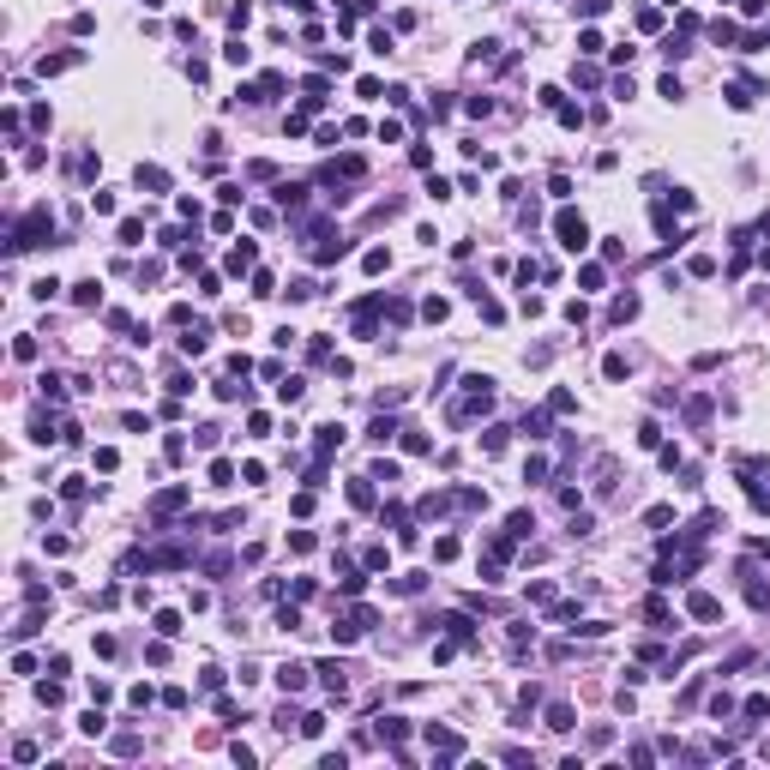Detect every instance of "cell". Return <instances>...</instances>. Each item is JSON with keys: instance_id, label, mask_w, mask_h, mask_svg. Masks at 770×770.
<instances>
[{"instance_id": "2e32d148", "label": "cell", "mask_w": 770, "mask_h": 770, "mask_svg": "<svg viewBox=\"0 0 770 770\" xmlns=\"http://www.w3.org/2000/svg\"><path fill=\"white\" fill-rule=\"evenodd\" d=\"M602 373H608V379H626V373H632V362H626V355H608Z\"/></svg>"}, {"instance_id": "9c48e42d", "label": "cell", "mask_w": 770, "mask_h": 770, "mask_svg": "<svg viewBox=\"0 0 770 770\" xmlns=\"http://www.w3.org/2000/svg\"><path fill=\"white\" fill-rule=\"evenodd\" d=\"M97 295H103V289H97V277H85V283H73V301H78V307H97Z\"/></svg>"}, {"instance_id": "7402d4cb", "label": "cell", "mask_w": 770, "mask_h": 770, "mask_svg": "<svg viewBox=\"0 0 770 770\" xmlns=\"http://www.w3.org/2000/svg\"><path fill=\"white\" fill-rule=\"evenodd\" d=\"M638 313V295H620V301H614V319H620V325H626V319H632Z\"/></svg>"}, {"instance_id": "603a6c76", "label": "cell", "mask_w": 770, "mask_h": 770, "mask_svg": "<svg viewBox=\"0 0 770 770\" xmlns=\"http://www.w3.org/2000/svg\"><path fill=\"white\" fill-rule=\"evenodd\" d=\"M91 211L97 217H115V193H91Z\"/></svg>"}, {"instance_id": "5b68a950", "label": "cell", "mask_w": 770, "mask_h": 770, "mask_svg": "<svg viewBox=\"0 0 770 770\" xmlns=\"http://www.w3.org/2000/svg\"><path fill=\"white\" fill-rule=\"evenodd\" d=\"M686 608H692V620H716V614H722V602H716V596H704V590H698Z\"/></svg>"}, {"instance_id": "3957f363", "label": "cell", "mask_w": 770, "mask_h": 770, "mask_svg": "<svg viewBox=\"0 0 770 770\" xmlns=\"http://www.w3.org/2000/svg\"><path fill=\"white\" fill-rule=\"evenodd\" d=\"M277 686H283V692H301L307 686V662H283L277 668Z\"/></svg>"}, {"instance_id": "8992f818", "label": "cell", "mask_w": 770, "mask_h": 770, "mask_svg": "<svg viewBox=\"0 0 770 770\" xmlns=\"http://www.w3.org/2000/svg\"><path fill=\"white\" fill-rule=\"evenodd\" d=\"M138 187H151V193H169V175H163V169H151V163H138Z\"/></svg>"}, {"instance_id": "9a60e30c", "label": "cell", "mask_w": 770, "mask_h": 770, "mask_svg": "<svg viewBox=\"0 0 770 770\" xmlns=\"http://www.w3.org/2000/svg\"><path fill=\"white\" fill-rule=\"evenodd\" d=\"M301 392H307L301 379H277V397H283V404H301Z\"/></svg>"}, {"instance_id": "7c38bea8", "label": "cell", "mask_w": 770, "mask_h": 770, "mask_svg": "<svg viewBox=\"0 0 770 770\" xmlns=\"http://www.w3.org/2000/svg\"><path fill=\"white\" fill-rule=\"evenodd\" d=\"M151 626H157V632H163V638H175V632H181V614H175V608H163V614H157Z\"/></svg>"}, {"instance_id": "4fadbf2b", "label": "cell", "mask_w": 770, "mask_h": 770, "mask_svg": "<svg viewBox=\"0 0 770 770\" xmlns=\"http://www.w3.org/2000/svg\"><path fill=\"white\" fill-rule=\"evenodd\" d=\"M524 434H529V439H548V409H536V415H524Z\"/></svg>"}, {"instance_id": "7a4b0ae2", "label": "cell", "mask_w": 770, "mask_h": 770, "mask_svg": "<svg viewBox=\"0 0 770 770\" xmlns=\"http://www.w3.org/2000/svg\"><path fill=\"white\" fill-rule=\"evenodd\" d=\"M181 506H187V487H163V494H157V499H151V512H157V518H169V512H181Z\"/></svg>"}, {"instance_id": "52a82bcc", "label": "cell", "mask_w": 770, "mask_h": 770, "mask_svg": "<svg viewBox=\"0 0 770 770\" xmlns=\"http://www.w3.org/2000/svg\"><path fill=\"white\" fill-rule=\"evenodd\" d=\"M223 61H229V66H247V61H253V48L235 36V43H223Z\"/></svg>"}, {"instance_id": "d6986e66", "label": "cell", "mask_w": 770, "mask_h": 770, "mask_svg": "<svg viewBox=\"0 0 770 770\" xmlns=\"http://www.w3.org/2000/svg\"><path fill=\"white\" fill-rule=\"evenodd\" d=\"M548 728H559V734H566V728H572V710L554 704V710H548Z\"/></svg>"}, {"instance_id": "5bb4252c", "label": "cell", "mask_w": 770, "mask_h": 770, "mask_svg": "<svg viewBox=\"0 0 770 770\" xmlns=\"http://www.w3.org/2000/svg\"><path fill=\"white\" fill-rule=\"evenodd\" d=\"M138 241H145V223H138V217H127V223H121V247H138Z\"/></svg>"}, {"instance_id": "cb8c5ba5", "label": "cell", "mask_w": 770, "mask_h": 770, "mask_svg": "<svg viewBox=\"0 0 770 770\" xmlns=\"http://www.w3.org/2000/svg\"><path fill=\"white\" fill-rule=\"evenodd\" d=\"M434 559H457V536H439V542H434Z\"/></svg>"}, {"instance_id": "ffe728a7", "label": "cell", "mask_w": 770, "mask_h": 770, "mask_svg": "<svg viewBox=\"0 0 770 770\" xmlns=\"http://www.w3.org/2000/svg\"><path fill=\"white\" fill-rule=\"evenodd\" d=\"M638 445H644V452H650V445H662V427L644 422V427H638Z\"/></svg>"}, {"instance_id": "e0dca14e", "label": "cell", "mask_w": 770, "mask_h": 770, "mask_svg": "<svg viewBox=\"0 0 770 770\" xmlns=\"http://www.w3.org/2000/svg\"><path fill=\"white\" fill-rule=\"evenodd\" d=\"M211 482H217V487L235 482V464H229V457H217V464H211Z\"/></svg>"}, {"instance_id": "ac0fdd59", "label": "cell", "mask_w": 770, "mask_h": 770, "mask_svg": "<svg viewBox=\"0 0 770 770\" xmlns=\"http://www.w3.org/2000/svg\"><path fill=\"white\" fill-rule=\"evenodd\" d=\"M247 434H253V439L271 434V415H265V409H253V415H247Z\"/></svg>"}, {"instance_id": "44dd1931", "label": "cell", "mask_w": 770, "mask_h": 770, "mask_svg": "<svg viewBox=\"0 0 770 770\" xmlns=\"http://www.w3.org/2000/svg\"><path fill=\"white\" fill-rule=\"evenodd\" d=\"M349 499H355V506H373V487H367V476H362V482H349Z\"/></svg>"}, {"instance_id": "277c9868", "label": "cell", "mask_w": 770, "mask_h": 770, "mask_svg": "<svg viewBox=\"0 0 770 770\" xmlns=\"http://www.w3.org/2000/svg\"><path fill=\"white\" fill-rule=\"evenodd\" d=\"M319 680H325V692H331V698H343V692H349V680H343V662H319Z\"/></svg>"}, {"instance_id": "8fae6325", "label": "cell", "mask_w": 770, "mask_h": 770, "mask_svg": "<svg viewBox=\"0 0 770 770\" xmlns=\"http://www.w3.org/2000/svg\"><path fill=\"white\" fill-rule=\"evenodd\" d=\"M362 265H367V271H392V253H385V247H367V259H362Z\"/></svg>"}, {"instance_id": "ba28073f", "label": "cell", "mask_w": 770, "mask_h": 770, "mask_svg": "<svg viewBox=\"0 0 770 770\" xmlns=\"http://www.w3.org/2000/svg\"><path fill=\"white\" fill-rule=\"evenodd\" d=\"M253 259H259V247H253V241H241V247H235V253H229V271H247Z\"/></svg>"}, {"instance_id": "6da1fadb", "label": "cell", "mask_w": 770, "mask_h": 770, "mask_svg": "<svg viewBox=\"0 0 770 770\" xmlns=\"http://www.w3.org/2000/svg\"><path fill=\"white\" fill-rule=\"evenodd\" d=\"M554 235H559L566 253H584V247H590V223H584L578 211H559V217H554Z\"/></svg>"}, {"instance_id": "30bf717a", "label": "cell", "mask_w": 770, "mask_h": 770, "mask_svg": "<svg viewBox=\"0 0 770 770\" xmlns=\"http://www.w3.org/2000/svg\"><path fill=\"white\" fill-rule=\"evenodd\" d=\"M392 434H397V422H392V415H373V427H367V439H373V445H385Z\"/></svg>"}]
</instances>
